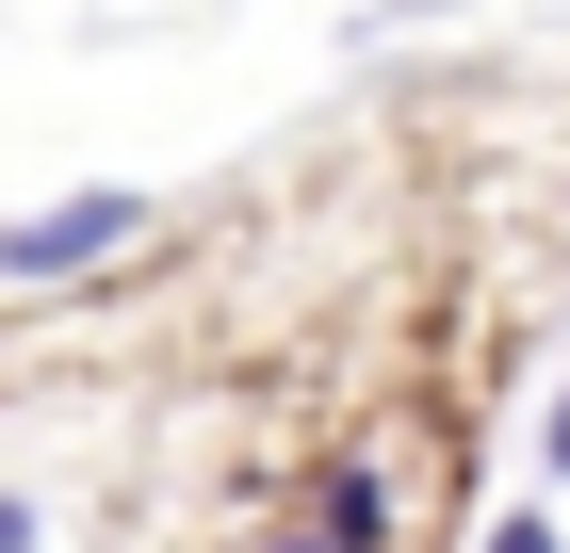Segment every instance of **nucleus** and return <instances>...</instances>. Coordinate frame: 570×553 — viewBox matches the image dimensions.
<instances>
[{
	"label": "nucleus",
	"mask_w": 570,
	"mask_h": 553,
	"mask_svg": "<svg viewBox=\"0 0 570 553\" xmlns=\"http://www.w3.org/2000/svg\"><path fill=\"white\" fill-rule=\"evenodd\" d=\"M131 228H147V196H131V179L49 196V213H17V228H0V277H82V260H115Z\"/></svg>",
	"instance_id": "f257e3e1"
},
{
	"label": "nucleus",
	"mask_w": 570,
	"mask_h": 553,
	"mask_svg": "<svg viewBox=\"0 0 570 553\" xmlns=\"http://www.w3.org/2000/svg\"><path fill=\"white\" fill-rule=\"evenodd\" d=\"M309 553H392V488H375V456L326 472V505H309Z\"/></svg>",
	"instance_id": "f03ea898"
},
{
	"label": "nucleus",
	"mask_w": 570,
	"mask_h": 553,
	"mask_svg": "<svg viewBox=\"0 0 570 553\" xmlns=\"http://www.w3.org/2000/svg\"><path fill=\"white\" fill-rule=\"evenodd\" d=\"M0 553H49V521H33V488H0Z\"/></svg>",
	"instance_id": "7ed1b4c3"
},
{
	"label": "nucleus",
	"mask_w": 570,
	"mask_h": 553,
	"mask_svg": "<svg viewBox=\"0 0 570 553\" xmlns=\"http://www.w3.org/2000/svg\"><path fill=\"white\" fill-rule=\"evenodd\" d=\"M538 472H554V488H570V391H554V407H538Z\"/></svg>",
	"instance_id": "20e7f679"
},
{
	"label": "nucleus",
	"mask_w": 570,
	"mask_h": 553,
	"mask_svg": "<svg viewBox=\"0 0 570 553\" xmlns=\"http://www.w3.org/2000/svg\"><path fill=\"white\" fill-rule=\"evenodd\" d=\"M489 553H570V537H554V521H489Z\"/></svg>",
	"instance_id": "39448f33"
},
{
	"label": "nucleus",
	"mask_w": 570,
	"mask_h": 553,
	"mask_svg": "<svg viewBox=\"0 0 570 553\" xmlns=\"http://www.w3.org/2000/svg\"><path fill=\"white\" fill-rule=\"evenodd\" d=\"M277 553H309V537H277Z\"/></svg>",
	"instance_id": "423d86ee"
}]
</instances>
